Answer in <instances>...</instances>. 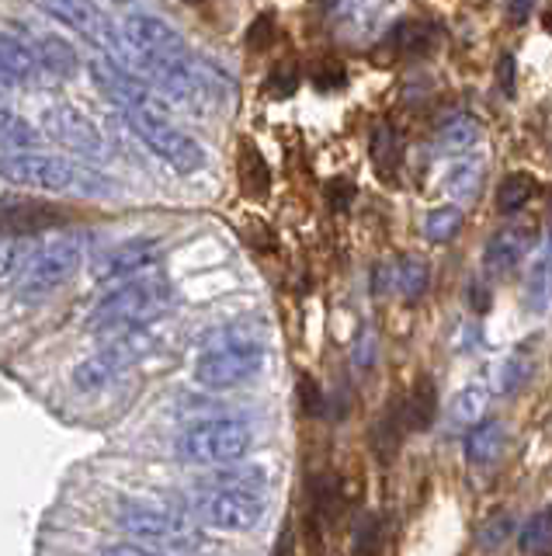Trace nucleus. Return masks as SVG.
Returning <instances> with one entry per match:
<instances>
[{
  "label": "nucleus",
  "instance_id": "49",
  "mask_svg": "<svg viewBox=\"0 0 552 556\" xmlns=\"http://www.w3.org/2000/svg\"><path fill=\"white\" fill-rule=\"evenodd\" d=\"M108 4H126V0H108Z\"/></svg>",
  "mask_w": 552,
  "mask_h": 556
},
{
  "label": "nucleus",
  "instance_id": "4",
  "mask_svg": "<svg viewBox=\"0 0 552 556\" xmlns=\"http://www.w3.org/2000/svg\"><path fill=\"white\" fill-rule=\"evenodd\" d=\"M84 257H88V237L84 233H60L53 240H46L22 265L18 282H14V295L25 303L46 300L49 292H56L80 271Z\"/></svg>",
  "mask_w": 552,
  "mask_h": 556
},
{
  "label": "nucleus",
  "instance_id": "20",
  "mask_svg": "<svg viewBox=\"0 0 552 556\" xmlns=\"http://www.w3.org/2000/svg\"><path fill=\"white\" fill-rule=\"evenodd\" d=\"M525 306L531 313H549L552 309V240L542 243V251L535 254L525 282Z\"/></svg>",
  "mask_w": 552,
  "mask_h": 556
},
{
  "label": "nucleus",
  "instance_id": "5",
  "mask_svg": "<svg viewBox=\"0 0 552 556\" xmlns=\"http://www.w3.org/2000/svg\"><path fill=\"white\" fill-rule=\"evenodd\" d=\"M251 445L254 431L240 417H205V421L188 425L175 439L178 459L195 466H230L244 459Z\"/></svg>",
  "mask_w": 552,
  "mask_h": 556
},
{
  "label": "nucleus",
  "instance_id": "18",
  "mask_svg": "<svg viewBox=\"0 0 552 556\" xmlns=\"http://www.w3.org/2000/svg\"><path fill=\"white\" fill-rule=\"evenodd\" d=\"M438 407H441V400H438L435 379H431V376H418V379H413V387H410V393L403 400L407 428L410 431H427L431 425L438 421Z\"/></svg>",
  "mask_w": 552,
  "mask_h": 556
},
{
  "label": "nucleus",
  "instance_id": "30",
  "mask_svg": "<svg viewBox=\"0 0 552 556\" xmlns=\"http://www.w3.org/2000/svg\"><path fill=\"white\" fill-rule=\"evenodd\" d=\"M517 549L522 553H552V504L525 521L517 532Z\"/></svg>",
  "mask_w": 552,
  "mask_h": 556
},
{
  "label": "nucleus",
  "instance_id": "47",
  "mask_svg": "<svg viewBox=\"0 0 552 556\" xmlns=\"http://www.w3.org/2000/svg\"><path fill=\"white\" fill-rule=\"evenodd\" d=\"M542 22H545V28H549V35H552V14H545Z\"/></svg>",
  "mask_w": 552,
  "mask_h": 556
},
{
  "label": "nucleus",
  "instance_id": "6",
  "mask_svg": "<svg viewBox=\"0 0 552 556\" xmlns=\"http://www.w3.org/2000/svg\"><path fill=\"white\" fill-rule=\"evenodd\" d=\"M129 129L143 139L150 153H157L161 161L175 174H195L205 167V150L198 139H192L184 129L164 115V109H126L123 112Z\"/></svg>",
  "mask_w": 552,
  "mask_h": 556
},
{
  "label": "nucleus",
  "instance_id": "2",
  "mask_svg": "<svg viewBox=\"0 0 552 556\" xmlns=\"http://www.w3.org/2000/svg\"><path fill=\"white\" fill-rule=\"evenodd\" d=\"M261 362H265L261 338H257L254 330L230 327L202 344L192 372H195V382L205 390H233L240 382H247L251 376H257Z\"/></svg>",
  "mask_w": 552,
  "mask_h": 556
},
{
  "label": "nucleus",
  "instance_id": "46",
  "mask_svg": "<svg viewBox=\"0 0 552 556\" xmlns=\"http://www.w3.org/2000/svg\"><path fill=\"white\" fill-rule=\"evenodd\" d=\"M105 553H146V546H105Z\"/></svg>",
  "mask_w": 552,
  "mask_h": 556
},
{
  "label": "nucleus",
  "instance_id": "3",
  "mask_svg": "<svg viewBox=\"0 0 552 556\" xmlns=\"http://www.w3.org/2000/svg\"><path fill=\"white\" fill-rule=\"evenodd\" d=\"M261 469H247V473H222V480L209 491L195 497V511L205 526L227 529V532H251L261 526L268 501L261 494Z\"/></svg>",
  "mask_w": 552,
  "mask_h": 556
},
{
  "label": "nucleus",
  "instance_id": "28",
  "mask_svg": "<svg viewBox=\"0 0 552 556\" xmlns=\"http://www.w3.org/2000/svg\"><path fill=\"white\" fill-rule=\"evenodd\" d=\"M531 369H535L531 348H528V344L514 348V352L504 358V369H500V393H504V396L522 393V390H525V382L531 379Z\"/></svg>",
  "mask_w": 552,
  "mask_h": 556
},
{
  "label": "nucleus",
  "instance_id": "32",
  "mask_svg": "<svg viewBox=\"0 0 552 556\" xmlns=\"http://www.w3.org/2000/svg\"><path fill=\"white\" fill-rule=\"evenodd\" d=\"M483 185V164L479 161H459L445 174V191L452 199H476Z\"/></svg>",
  "mask_w": 552,
  "mask_h": 556
},
{
  "label": "nucleus",
  "instance_id": "33",
  "mask_svg": "<svg viewBox=\"0 0 552 556\" xmlns=\"http://www.w3.org/2000/svg\"><path fill=\"white\" fill-rule=\"evenodd\" d=\"M309 501H313L317 518H334L341 508V483L334 473H317L313 486H309Z\"/></svg>",
  "mask_w": 552,
  "mask_h": 556
},
{
  "label": "nucleus",
  "instance_id": "13",
  "mask_svg": "<svg viewBox=\"0 0 552 556\" xmlns=\"http://www.w3.org/2000/svg\"><path fill=\"white\" fill-rule=\"evenodd\" d=\"M161 257V243L153 237H136V240H126L118 243V248H112L108 254L98 257L94 265V275L101 278V282H115V278H129L136 271H146L153 261Z\"/></svg>",
  "mask_w": 552,
  "mask_h": 556
},
{
  "label": "nucleus",
  "instance_id": "22",
  "mask_svg": "<svg viewBox=\"0 0 552 556\" xmlns=\"http://www.w3.org/2000/svg\"><path fill=\"white\" fill-rule=\"evenodd\" d=\"M0 66H4L18 84H25V80H36L42 63H39L36 46H25L22 39H14V35L0 31Z\"/></svg>",
  "mask_w": 552,
  "mask_h": 556
},
{
  "label": "nucleus",
  "instance_id": "31",
  "mask_svg": "<svg viewBox=\"0 0 552 556\" xmlns=\"http://www.w3.org/2000/svg\"><path fill=\"white\" fill-rule=\"evenodd\" d=\"M462 233V208L459 205H438L424 219V237L431 243H448Z\"/></svg>",
  "mask_w": 552,
  "mask_h": 556
},
{
  "label": "nucleus",
  "instance_id": "17",
  "mask_svg": "<svg viewBox=\"0 0 552 556\" xmlns=\"http://www.w3.org/2000/svg\"><path fill=\"white\" fill-rule=\"evenodd\" d=\"M525 257V240L514 230H500L490 237L487 251H483V271L490 278H511Z\"/></svg>",
  "mask_w": 552,
  "mask_h": 556
},
{
  "label": "nucleus",
  "instance_id": "14",
  "mask_svg": "<svg viewBox=\"0 0 552 556\" xmlns=\"http://www.w3.org/2000/svg\"><path fill=\"white\" fill-rule=\"evenodd\" d=\"M441 46V28L427 17H410V22H400L383 42V52L396 60H424Z\"/></svg>",
  "mask_w": 552,
  "mask_h": 556
},
{
  "label": "nucleus",
  "instance_id": "12",
  "mask_svg": "<svg viewBox=\"0 0 552 556\" xmlns=\"http://www.w3.org/2000/svg\"><path fill=\"white\" fill-rule=\"evenodd\" d=\"M140 334H143V330H136V334L118 338L115 344L101 348V352H94L91 358H84L77 369H74V387L80 393H101L105 387H112V382L132 365L136 338H140Z\"/></svg>",
  "mask_w": 552,
  "mask_h": 556
},
{
  "label": "nucleus",
  "instance_id": "29",
  "mask_svg": "<svg viewBox=\"0 0 552 556\" xmlns=\"http://www.w3.org/2000/svg\"><path fill=\"white\" fill-rule=\"evenodd\" d=\"M39 132L28 126L22 115L0 112V153H18V150H36Z\"/></svg>",
  "mask_w": 552,
  "mask_h": 556
},
{
  "label": "nucleus",
  "instance_id": "11",
  "mask_svg": "<svg viewBox=\"0 0 552 556\" xmlns=\"http://www.w3.org/2000/svg\"><path fill=\"white\" fill-rule=\"evenodd\" d=\"M118 526L136 539H157V543H184L192 535L188 521L178 511L157 508L150 501H126L118 508Z\"/></svg>",
  "mask_w": 552,
  "mask_h": 556
},
{
  "label": "nucleus",
  "instance_id": "8",
  "mask_svg": "<svg viewBox=\"0 0 552 556\" xmlns=\"http://www.w3.org/2000/svg\"><path fill=\"white\" fill-rule=\"evenodd\" d=\"M0 178L8 185H18V188L66 191L77 181V167L56 153L18 150V153H0Z\"/></svg>",
  "mask_w": 552,
  "mask_h": 556
},
{
  "label": "nucleus",
  "instance_id": "24",
  "mask_svg": "<svg viewBox=\"0 0 552 556\" xmlns=\"http://www.w3.org/2000/svg\"><path fill=\"white\" fill-rule=\"evenodd\" d=\"M487 404H490L487 382H470V387H462L455 393L452 410H448V421H452V428H473L476 421H483Z\"/></svg>",
  "mask_w": 552,
  "mask_h": 556
},
{
  "label": "nucleus",
  "instance_id": "21",
  "mask_svg": "<svg viewBox=\"0 0 552 556\" xmlns=\"http://www.w3.org/2000/svg\"><path fill=\"white\" fill-rule=\"evenodd\" d=\"M240 185H244V195L254 199V202H265L268 191H271V170H268V161L261 156L251 139H244V147H240Z\"/></svg>",
  "mask_w": 552,
  "mask_h": 556
},
{
  "label": "nucleus",
  "instance_id": "1",
  "mask_svg": "<svg viewBox=\"0 0 552 556\" xmlns=\"http://www.w3.org/2000/svg\"><path fill=\"white\" fill-rule=\"evenodd\" d=\"M167 306H170L167 278L157 271H136L118 289L101 295L88 317V330L105 338H126L136 334V330H146L161 313H167Z\"/></svg>",
  "mask_w": 552,
  "mask_h": 556
},
{
  "label": "nucleus",
  "instance_id": "40",
  "mask_svg": "<svg viewBox=\"0 0 552 556\" xmlns=\"http://www.w3.org/2000/svg\"><path fill=\"white\" fill-rule=\"evenodd\" d=\"M274 42V14H261L257 22L251 25V31H247V46L251 49H268Z\"/></svg>",
  "mask_w": 552,
  "mask_h": 556
},
{
  "label": "nucleus",
  "instance_id": "10",
  "mask_svg": "<svg viewBox=\"0 0 552 556\" xmlns=\"http://www.w3.org/2000/svg\"><path fill=\"white\" fill-rule=\"evenodd\" d=\"M94 84L101 87V94L108 101H115L118 109H161V98L153 94V84L146 77H140L136 70L115 63L108 56H98L88 63Z\"/></svg>",
  "mask_w": 552,
  "mask_h": 556
},
{
  "label": "nucleus",
  "instance_id": "15",
  "mask_svg": "<svg viewBox=\"0 0 552 556\" xmlns=\"http://www.w3.org/2000/svg\"><path fill=\"white\" fill-rule=\"evenodd\" d=\"M479 139H483L479 122L473 115H465V112H452L448 118H441L438 129H435V153H441V156H462V153L476 150Z\"/></svg>",
  "mask_w": 552,
  "mask_h": 556
},
{
  "label": "nucleus",
  "instance_id": "16",
  "mask_svg": "<svg viewBox=\"0 0 552 556\" xmlns=\"http://www.w3.org/2000/svg\"><path fill=\"white\" fill-rule=\"evenodd\" d=\"M369 161L383 181H393L403 164V139L393 122H375L369 136Z\"/></svg>",
  "mask_w": 552,
  "mask_h": 556
},
{
  "label": "nucleus",
  "instance_id": "36",
  "mask_svg": "<svg viewBox=\"0 0 552 556\" xmlns=\"http://www.w3.org/2000/svg\"><path fill=\"white\" fill-rule=\"evenodd\" d=\"M511 532H514V521H511V515H497V518H490L487 526L479 529L476 543H479L483 549H497V546H504V543H508Z\"/></svg>",
  "mask_w": 552,
  "mask_h": 556
},
{
  "label": "nucleus",
  "instance_id": "34",
  "mask_svg": "<svg viewBox=\"0 0 552 556\" xmlns=\"http://www.w3.org/2000/svg\"><path fill=\"white\" fill-rule=\"evenodd\" d=\"M265 87H268L271 98H292V94H296V87H299V60L285 56L282 63H274V70L268 74Z\"/></svg>",
  "mask_w": 552,
  "mask_h": 556
},
{
  "label": "nucleus",
  "instance_id": "26",
  "mask_svg": "<svg viewBox=\"0 0 552 556\" xmlns=\"http://www.w3.org/2000/svg\"><path fill=\"white\" fill-rule=\"evenodd\" d=\"M36 52H39V63L49 70V74H60V77H74L80 70V60H77V49L70 42H63L60 35H46V39L36 42Z\"/></svg>",
  "mask_w": 552,
  "mask_h": 556
},
{
  "label": "nucleus",
  "instance_id": "37",
  "mask_svg": "<svg viewBox=\"0 0 552 556\" xmlns=\"http://www.w3.org/2000/svg\"><path fill=\"white\" fill-rule=\"evenodd\" d=\"M309 80H313L320 91H341L344 80H348V74H344V66L331 56H323L317 66H313V74H309Z\"/></svg>",
  "mask_w": 552,
  "mask_h": 556
},
{
  "label": "nucleus",
  "instance_id": "27",
  "mask_svg": "<svg viewBox=\"0 0 552 556\" xmlns=\"http://www.w3.org/2000/svg\"><path fill=\"white\" fill-rule=\"evenodd\" d=\"M427 278H431L427 261L418 254H407L396 261V268H393V289L407 295V300H418V295H424V289H427Z\"/></svg>",
  "mask_w": 552,
  "mask_h": 556
},
{
  "label": "nucleus",
  "instance_id": "7",
  "mask_svg": "<svg viewBox=\"0 0 552 556\" xmlns=\"http://www.w3.org/2000/svg\"><path fill=\"white\" fill-rule=\"evenodd\" d=\"M39 8L49 17H56L60 25L74 28L84 42H91L101 52V56H108V60L132 70V52L126 42V31L118 28L94 0H39Z\"/></svg>",
  "mask_w": 552,
  "mask_h": 556
},
{
  "label": "nucleus",
  "instance_id": "43",
  "mask_svg": "<svg viewBox=\"0 0 552 556\" xmlns=\"http://www.w3.org/2000/svg\"><path fill=\"white\" fill-rule=\"evenodd\" d=\"M470 306L476 313H487L490 309V289H487V282H473L470 286Z\"/></svg>",
  "mask_w": 552,
  "mask_h": 556
},
{
  "label": "nucleus",
  "instance_id": "9",
  "mask_svg": "<svg viewBox=\"0 0 552 556\" xmlns=\"http://www.w3.org/2000/svg\"><path fill=\"white\" fill-rule=\"evenodd\" d=\"M42 132L53 139V143L66 147L70 153L84 156V161H105V139L94 129V122L70 109V104H53V109L42 112Z\"/></svg>",
  "mask_w": 552,
  "mask_h": 556
},
{
  "label": "nucleus",
  "instance_id": "48",
  "mask_svg": "<svg viewBox=\"0 0 552 556\" xmlns=\"http://www.w3.org/2000/svg\"><path fill=\"white\" fill-rule=\"evenodd\" d=\"M8 109V104H4V94H0V112H4Z\"/></svg>",
  "mask_w": 552,
  "mask_h": 556
},
{
  "label": "nucleus",
  "instance_id": "19",
  "mask_svg": "<svg viewBox=\"0 0 552 556\" xmlns=\"http://www.w3.org/2000/svg\"><path fill=\"white\" fill-rule=\"evenodd\" d=\"M504 442H508L504 425L493 421V417H483V421H476L470 434H465V459L476 466H487L504 452Z\"/></svg>",
  "mask_w": 552,
  "mask_h": 556
},
{
  "label": "nucleus",
  "instance_id": "42",
  "mask_svg": "<svg viewBox=\"0 0 552 556\" xmlns=\"http://www.w3.org/2000/svg\"><path fill=\"white\" fill-rule=\"evenodd\" d=\"M497 91L500 94H514V56L511 52H504V56H500V63H497Z\"/></svg>",
  "mask_w": 552,
  "mask_h": 556
},
{
  "label": "nucleus",
  "instance_id": "23",
  "mask_svg": "<svg viewBox=\"0 0 552 556\" xmlns=\"http://www.w3.org/2000/svg\"><path fill=\"white\" fill-rule=\"evenodd\" d=\"M539 195V181L531 178L528 170H511L504 181L497 185V213L514 216Z\"/></svg>",
  "mask_w": 552,
  "mask_h": 556
},
{
  "label": "nucleus",
  "instance_id": "38",
  "mask_svg": "<svg viewBox=\"0 0 552 556\" xmlns=\"http://www.w3.org/2000/svg\"><path fill=\"white\" fill-rule=\"evenodd\" d=\"M323 195H326V205H331L334 213H348L351 199H355V185L348 178H334V181H326Z\"/></svg>",
  "mask_w": 552,
  "mask_h": 556
},
{
  "label": "nucleus",
  "instance_id": "45",
  "mask_svg": "<svg viewBox=\"0 0 552 556\" xmlns=\"http://www.w3.org/2000/svg\"><path fill=\"white\" fill-rule=\"evenodd\" d=\"M11 87H18V80H14V77L8 74V70H4V66H0V94H8V91H11Z\"/></svg>",
  "mask_w": 552,
  "mask_h": 556
},
{
  "label": "nucleus",
  "instance_id": "25",
  "mask_svg": "<svg viewBox=\"0 0 552 556\" xmlns=\"http://www.w3.org/2000/svg\"><path fill=\"white\" fill-rule=\"evenodd\" d=\"M403 431H410V428H407L403 404H389L383 414H378V421H375V428H372V442H375L378 459L396 456V448H400Z\"/></svg>",
  "mask_w": 552,
  "mask_h": 556
},
{
  "label": "nucleus",
  "instance_id": "39",
  "mask_svg": "<svg viewBox=\"0 0 552 556\" xmlns=\"http://www.w3.org/2000/svg\"><path fill=\"white\" fill-rule=\"evenodd\" d=\"M25 240L22 237H8V233H0V278L11 275L14 268H18V261L25 257Z\"/></svg>",
  "mask_w": 552,
  "mask_h": 556
},
{
  "label": "nucleus",
  "instance_id": "41",
  "mask_svg": "<svg viewBox=\"0 0 552 556\" xmlns=\"http://www.w3.org/2000/svg\"><path fill=\"white\" fill-rule=\"evenodd\" d=\"M299 390H303V410H306L309 417H320V414H323L320 382H317V379H309V376H303V379H299Z\"/></svg>",
  "mask_w": 552,
  "mask_h": 556
},
{
  "label": "nucleus",
  "instance_id": "44",
  "mask_svg": "<svg viewBox=\"0 0 552 556\" xmlns=\"http://www.w3.org/2000/svg\"><path fill=\"white\" fill-rule=\"evenodd\" d=\"M531 11V0H511V22H525Z\"/></svg>",
  "mask_w": 552,
  "mask_h": 556
},
{
  "label": "nucleus",
  "instance_id": "35",
  "mask_svg": "<svg viewBox=\"0 0 552 556\" xmlns=\"http://www.w3.org/2000/svg\"><path fill=\"white\" fill-rule=\"evenodd\" d=\"M378 546H383V526H378V515L358 518L351 553H378Z\"/></svg>",
  "mask_w": 552,
  "mask_h": 556
}]
</instances>
